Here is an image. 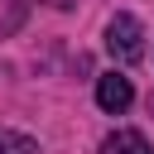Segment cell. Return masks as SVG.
Segmentation results:
<instances>
[{
	"label": "cell",
	"mask_w": 154,
	"mask_h": 154,
	"mask_svg": "<svg viewBox=\"0 0 154 154\" xmlns=\"http://www.w3.org/2000/svg\"><path fill=\"white\" fill-rule=\"evenodd\" d=\"M101 154H154V149L144 144L140 130H116V135L101 140Z\"/></svg>",
	"instance_id": "obj_3"
},
{
	"label": "cell",
	"mask_w": 154,
	"mask_h": 154,
	"mask_svg": "<svg viewBox=\"0 0 154 154\" xmlns=\"http://www.w3.org/2000/svg\"><path fill=\"white\" fill-rule=\"evenodd\" d=\"M0 154H38V144L29 135H14V130H0Z\"/></svg>",
	"instance_id": "obj_4"
},
{
	"label": "cell",
	"mask_w": 154,
	"mask_h": 154,
	"mask_svg": "<svg viewBox=\"0 0 154 154\" xmlns=\"http://www.w3.org/2000/svg\"><path fill=\"white\" fill-rule=\"evenodd\" d=\"M106 48H111V58L116 63H140L144 58V29H140V19L135 14H116L111 24H106Z\"/></svg>",
	"instance_id": "obj_1"
},
{
	"label": "cell",
	"mask_w": 154,
	"mask_h": 154,
	"mask_svg": "<svg viewBox=\"0 0 154 154\" xmlns=\"http://www.w3.org/2000/svg\"><path fill=\"white\" fill-rule=\"evenodd\" d=\"M130 101H135V87H130V77H120V72H106V77H96V106H101V111L120 116Z\"/></svg>",
	"instance_id": "obj_2"
},
{
	"label": "cell",
	"mask_w": 154,
	"mask_h": 154,
	"mask_svg": "<svg viewBox=\"0 0 154 154\" xmlns=\"http://www.w3.org/2000/svg\"><path fill=\"white\" fill-rule=\"evenodd\" d=\"M149 106H154V96H149Z\"/></svg>",
	"instance_id": "obj_5"
}]
</instances>
